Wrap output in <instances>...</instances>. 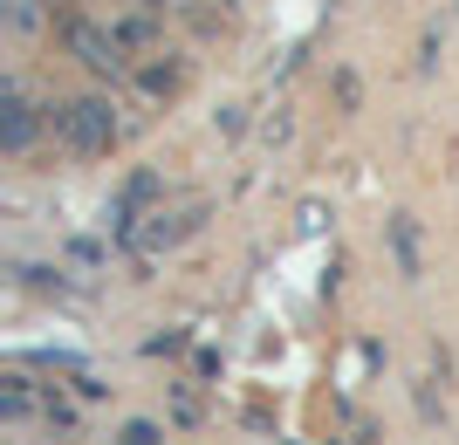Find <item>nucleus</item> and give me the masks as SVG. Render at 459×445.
Masks as SVG:
<instances>
[{
  "label": "nucleus",
  "mask_w": 459,
  "mask_h": 445,
  "mask_svg": "<svg viewBox=\"0 0 459 445\" xmlns=\"http://www.w3.org/2000/svg\"><path fill=\"white\" fill-rule=\"evenodd\" d=\"M56 137L69 144V151H103L110 144V131H117V116H110V103H96V97H82V103H62L56 116Z\"/></svg>",
  "instance_id": "f257e3e1"
},
{
  "label": "nucleus",
  "mask_w": 459,
  "mask_h": 445,
  "mask_svg": "<svg viewBox=\"0 0 459 445\" xmlns=\"http://www.w3.org/2000/svg\"><path fill=\"white\" fill-rule=\"evenodd\" d=\"M28 137H35V110L21 97H7V151H28Z\"/></svg>",
  "instance_id": "7ed1b4c3"
},
{
  "label": "nucleus",
  "mask_w": 459,
  "mask_h": 445,
  "mask_svg": "<svg viewBox=\"0 0 459 445\" xmlns=\"http://www.w3.org/2000/svg\"><path fill=\"white\" fill-rule=\"evenodd\" d=\"M69 48L90 62L96 76H124V41L103 35V28H90V21H69Z\"/></svg>",
  "instance_id": "f03ea898"
}]
</instances>
